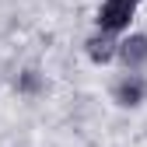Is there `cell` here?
<instances>
[{
    "label": "cell",
    "mask_w": 147,
    "mask_h": 147,
    "mask_svg": "<svg viewBox=\"0 0 147 147\" xmlns=\"http://www.w3.org/2000/svg\"><path fill=\"white\" fill-rule=\"evenodd\" d=\"M140 0H105L102 11H98V28L102 32H123L126 25H130V18L137 14Z\"/></svg>",
    "instance_id": "obj_1"
},
{
    "label": "cell",
    "mask_w": 147,
    "mask_h": 147,
    "mask_svg": "<svg viewBox=\"0 0 147 147\" xmlns=\"http://www.w3.org/2000/svg\"><path fill=\"white\" fill-rule=\"evenodd\" d=\"M88 56L95 63H109L116 56V42H112V32H102L95 39H88Z\"/></svg>",
    "instance_id": "obj_4"
},
{
    "label": "cell",
    "mask_w": 147,
    "mask_h": 147,
    "mask_svg": "<svg viewBox=\"0 0 147 147\" xmlns=\"http://www.w3.org/2000/svg\"><path fill=\"white\" fill-rule=\"evenodd\" d=\"M116 56L130 67V70L144 67V63H147V35H130L126 42H119V46H116Z\"/></svg>",
    "instance_id": "obj_2"
},
{
    "label": "cell",
    "mask_w": 147,
    "mask_h": 147,
    "mask_svg": "<svg viewBox=\"0 0 147 147\" xmlns=\"http://www.w3.org/2000/svg\"><path fill=\"white\" fill-rule=\"evenodd\" d=\"M140 98H144V81L137 74H130V77H123L116 84V102L119 105H140Z\"/></svg>",
    "instance_id": "obj_3"
}]
</instances>
